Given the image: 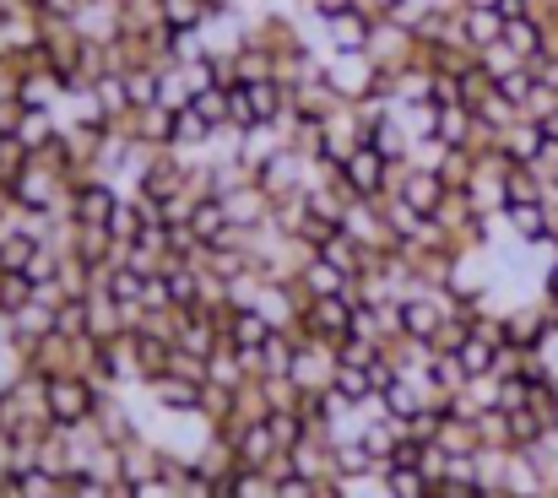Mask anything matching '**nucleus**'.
I'll return each mask as SVG.
<instances>
[{
	"label": "nucleus",
	"instance_id": "864d4df0",
	"mask_svg": "<svg viewBox=\"0 0 558 498\" xmlns=\"http://www.w3.org/2000/svg\"><path fill=\"white\" fill-rule=\"evenodd\" d=\"M315 498H348V488L331 477V483H315Z\"/></svg>",
	"mask_w": 558,
	"mask_h": 498
},
{
	"label": "nucleus",
	"instance_id": "1a4fd4ad",
	"mask_svg": "<svg viewBox=\"0 0 558 498\" xmlns=\"http://www.w3.org/2000/svg\"><path fill=\"white\" fill-rule=\"evenodd\" d=\"M222 439H233V456L244 472H271L282 461L277 439H271V423H244V428H217Z\"/></svg>",
	"mask_w": 558,
	"mask_h": 498
},
{
	"label": "nucleus",
	"instance_id": "9b49d317",
	"mask_svg": "<svg viewBox=\"0 0 558 498\" xmlns=\"http://www.w3.org/2000/svg\"><path fill=\"white\" fill-rule=\"evenodd\" d=\"M369 54L379 60V71H401L417 60V33H407L401 22L390 16H374V33H369Z\"/></svg>",
	"mask_w": 558,
	"mask_h": 498
},
{
	"label": "nucleus",
	"instance_id": "8fccbe9b",
	"mask_svg": "<svg viewBox=\"0 0 558 498\" xmlns=\"http://www.w3.org/2000/svg\"><path fill=\"white\" fill-rule=\"evenodd\" d=\"M271 498H315V483L288 472V477H277V483H271Z\"/></svg>",
	"mask_w": 558,
	"mask_h": 498
},
{
	"label": "nucleus",
	"instance_id": "4c0bfd02",
	"mask_svg": "<svg viewBox=\"0 0 558 498\" xmlns=\"http://www.w3.org/2000/svg\"><path fill=\"white\" fill-rule=\"evenodd\" d=\"M11 488H16V498H65V477H54L44 466H27V472L11 477Z\"/></svg>",
	"mask_w": 558,
	"mask_h": 498
},
{
	"label": "nucleus",
	"instance_id": "6ab92c4d",
	"mask_svg": "<svg viewBox=\"0 0 558 498\" xmlns=\"http://www.w3.org/2000/svg\"><path fill=\"white\" fill-rule=\"evenodd\" d=\"M499 494H505V498H543V494H548V472H543L526 450H510Z\"/></svg>",
	"mask_w": 558,
	"mask_h": 498
},
{
	"label": "nucleus",
	"instance_id": "ddd939ff",
	"mask_svg": "<svg viewBox=\"0 0 558 498\" xmlns=\"http://www.w3.org/2000/svg\"><path fill=\"white\" fill-rule=\"evenodd\" d=\"M11 93H16L22 109H49V114H60V104H65V76L49 71V65H38V71H22V76L11 82Z\"/></svg>",
	"mask_w": 558,
	"mask_h": 498
},
{
	"label": "nucleus",
	"instance_id": "c85d7f7f",
	"mask_svg": "<svg viewBox=\"0 0 558 498\" xmlns=\"http://www.w3.org/2000/svg\"><path fill=\"white\" fill-rule=\"evenodd\" d=\"M44 336H54V309H44V304H22V309L11 315V341H16L22 352H33Z\"/></svg>",
	"mask_w": 558,
	"mask_h": 498
},
{
	"label": "nucleus",
	"instance_id": "473e14b6",
	"mask_svg": "<svg viewBox=\"0 0 558 498\" xmlns=\"http://www.w3.org/2000/svg\"><path fill=\"white\" fill-rule=\"evenodd\" d=\"M456 357H461L466 379H488L494 363H499V341H488V336H466V341L456 347Z\"/></svg>",
	"mask_w": 558,
	"mask_h": 498
},
{
	"label": "nucleus",
	"instance_id": "2f4dec72",
	"mask_svg": "<svg viewBox=\"0 0 558 498\" xmlns=\"http://www.w3.org/2000/svg\"><path fill=\"white\" fill-rule=\"evenodd\" d=\"M211 0H158V16H163V27H174V33H201L206 22H211Z\"/></svg>",
	"mask_w": 558,
	"mask_h": 498
},
{
	"label": "nucleus",
	"instance_id": "7ed1b4c3",
	"mask_svg": "<svg viewBox=\"0 0 558 498\" xmlns=\"http://www.w3.org/2000/svg\"><path fill=\"white\" fill-rule=\"evenodd\" d=\"M337 347L331 341H310V336H299V357H293V368H288V379H293V390L299 396H326L331 385H337Z\"/></svg>",
	"mask_w": 558,
	"mask_h": 498
},
{
	"label": "nucleus",
	"instance_id": "dca6fc26",
	"mask_svg": "<svg viewBox=\"0 0 558 498\" xmlns=\"http://www.w3.org/2000/svg\"><path fill=\"white\" fill-rule=\"evenodd\" d=\"M548 320H543V304H515L505 309V347H521V352H543L548 347Z\"/></svg>",
	"mask_w": 558,
	"mask_h": 498
},
{
	"label": "nucleus",
	"instance_id": "bf43d9fd",
	"mask_svg": "<svg viewBox=\"0 0 558 498\" xmlns=\"http://www.w3.org/2000/svg\"><path fill=\"white\" fill-rule=\"evenodd\" d=\"M554 428H558V401H554Z\"/></svg>",
	"mask_w": 558,
	"mask_h": 498
},
{
	"label": "nucleus",
	"instance_id": "680f3d73",
	"mask_svg": "<svg viewBox=\"0 0 558 498\" xmlns=\"http://www.w3.org/2000/svg\"><path fill=\"white\" fill-rule=\"evenodd\" d=\"M532 5H537V0H532Z\"/></svg>",
	"mask_w": 558,
	"mask_h": 498
},
{
	"label": "nucleus",
	"instance_id": "58836bf2",
	"mask_svg": "<svg viewBox=\"0 0 558 498\" xmlns=\"http://www.w3.org/2000/svg\"><path fill=\"white\" fill-rule=\"evenodd\" d=\"M54 331L65 336V341H82V336L93 331V304H87V299H65V304L54 309Z\"/></svg>",
	"mask_w": 558,
	"mask_h": 498
},
{
	"label": "nucleus",
	"instance_id": "5701e85b",
	"mask_svg": "<svg viewBox=\"0 0 558 498\" xmlns=\"http://www.w3.org/2000/svg\"><path fill=\"white\" fill-rule=\"evenodd\" d=\"M288 466H293V477H310V483H331L337 477V466H331V445L326 439H304V445H293L288 450Z\"/></svg>",
	"mask_w": 558,
	"mask_h": 498
},
{
	"label": "nucleus",
	"instance_id": "4d7b16f0",
	"mask_svg": "<svg viewBox=\"0 0 558 498\" xmlns=\"http://www.w3.org/2000/svg\"><path fill=\"white\" fill-rule=\"evenodd\" d=\"M364 5H369V11H379V16H385V11H390L396 0H364Z\"/></svg>",
	"mask_w": 558,
	"mask_h": 498
},
{
	"label": "nucleus",
	"instance_id": "c756f323",
	"mask_svg": "<svg viewBox=\"0 0 558 498\" xmlns=\"http://www.w3.org/2000/svg\"><path fill=\"white\" fill-rule=\"evenodd\" d=\"M131 136L147 142V147H163V153H169V142H174V109H163V104L136 109V114H131Z\"/></svg>",
	"mask_w": 558,
	"mask_h": 498
},
{
	"label": "nucleus",
	"instance_id": "5fc2aeb1",
	"mask_svg": "<svg viewBox=\"0 0 558 498\" xmlns=\"http://www.w3.org/2000/svg\"><path fill=\"white\" fill-rule=\"evenodd\" d=\"M499 5H505V0H466L461 11H499Z\"/></svg>",
	"mask_w": 558,
	"mask_h": 498
},
{
	"label": "nucleus",
	"instance_id": "de8ad7c7",
	"mask_svg": "<svg viewBox=\"0 0 558 498\" xmlns=\"http://www.w3.org/2000/svg\"><path fill=\"white\" fill-rule=\"evenodd\" d=\"M521 406H532V379H499V412H521Z\"/></svg>",
	"mask_w": 558,
	"mask_h": 498
},
{
	"label": "nucleus",
	"instance_id": "a19ab883",
	"mask_svg": "<svg viewBox=\"0 0 558 498\" xmlns=\"http://www.w3.org/2000/svg\"><path fill=\"white\" fill-rule=\"evenodd\" d=\"M385 357V347L379 341H364V336H348V341H337V363L342 368H369Z\"/></svg>",
	"mask_w": 558,
	"mask_h": 498
},
{
	"label": "nucleus",
	"instance_id": "79ce46f5",
	"mask_svg": "<svg viewBox=\"0 0 558 498\" xmlns=\"http://www.w3.org/2000/svg\"><path fill=\"white\" fill-rule=\"evenodd\" d=\"M494 87H499V82L483 71V60H477L472 71H461V104H466V109H477L483 98H494Z\"/></svg>",
	"mask_w": 558,
	"mask_h": 498
},
{
	"label": "nucleus",
	"instance_id": "37998d69",
	"mask_svg": "<svg viewBox=\"0 0 558 498\" xmlns=\"http://www.w3.org/2000/svg\"><path fill=\"white\" fill-rule=\"evenodd\" d=\"M22 304H33V282L22 271H5L0 277V315H16Z\"/></svg>",
	"mask_w": 558,
	"mask_h": 498
},
{
	"label": "nucleus",
	"instance_id": "13d9d810",
	"mask_svg": "<svg viewBox=\"0 0 558 498\" xmlns=\"http://www.w3.org/2000/svg\"><path fill=\"white\" fill-rule=\"evenodd\" d=\"M0 434H5V396H0Z\"/></svg>",
	"mask_w": 558,
	"mask_h": 498
},
{
	"label": "nucleus",
	"instance_id": "4468645a",
	"mask_svg": "<svg viewBox=\"0 0 558 498\" xmlns=\"http://www.w3.org/2000/svg\"><path fill=\"white\" fill-rule=\"evenodd\" d=\"M142 396H147V406H158V412H201L206 385L180 379V374H158V379H147V385H142Z\"/></svg>",
	"mask_w": 558,
	"mask_h": 498
},
{
	"label": "nucleus",
	"instance_id": "7c9ffc66",
	"mask_svg": "<svg viewBox=\"0 0 558 498\" xmlns=\"http://www.w3.org/2000/svg\"><path fill=\"white\" fill-rule=\"evenodd\" d=\"M369 147L385 158V163H412V147H417V142H412V136H407V125L390 114V120H379V125L369 131Z\"/></svg>",
	"mask_w": 558,
	"mask_h": 498
},
{
	"label": "nucleus",
	"instance_id": "4be33fe9",
	"mask_svg": "<svg viewBox=\"0 0 558 498\" xmlns=\"http://www.w3.org/2000/svg\"><path fill=\"white\" fill-rule=\"evenodd\" d=\"M190 233L211 250V244H222V239H233V222H228V206L217 201V195H201L195 206H190Z\"/></svg>",
	"mask_w": 558,
	"mask_h": 498
},
{
	"label": "nucleus",
	"instance_id": "20e7f679",
	"mask_svg": "<svg viewBox=\"0 0 558 498\" xmlns=\"http://www.w3.org/2000/svg\"><path fill=\"white\" fill-rule=\"evenodd\" d=\"M120 201H125V190L114 184V179H82V184H71V206H65V217L71 222H82V228H109V217L120 211Z\"/></svg>",
	"mask_w": 558,
	"mask_h": 498
},
{
	"label": "nucleus",
	"instance_id": "3c124183",
	"mask_svg": "<svg viewBox=\"0 0 558 498\" xmlns=\"http://www.w3.org/2000/svg\"><path fill=\"white\" fill-rule=\"evenodd\" d=\"M131 498H180V483L158 477V483H142V488H131Z\"/></svg>",
	"mask_w": 558,
	"mask_h": 498
},
{
	"label": "nucleus",
	"instance_id": "cd10ccee",
	"mask_svg": "<svg viewBox=\"0 0 558 498\" xmlns=\"http://www.w3.org/2000/svg\"><path fill=\"white\" fill-rule=\"evenodd\" d=\"M104 293H109L120 309H142V299H147V271H136V266H104Z\"/></svg>",
	"mask_w": 558,
	"mask_h": 498
},
{
	"label": "nucleus",
	"instance_id": "a18cd8bd",
	"mask_svg": "<svg viewBox=\"0 0 558 498\" xmlns=\"http://www.w3.org/2000/svg\"><path fill=\"white\" fill-rule=\"evenodd\" d=\"M477 60H483V71H488L494 82H505L510 71H521V65H526V60H521V54H515L510 44H494V49H483Z\"/></svg>",
	"mask_w": 558,
	"mask_h": 498
},
{
	"label": "nucleus",
	"instance_id": "0eeeda50",
	"mask_svg": "<svg viewBox=\"0 0 558 498\" xmlns=\"http://www.w3.org/2000/svg\"><path fill=\"white\" fill-rule=\"evenodd\" d=\"M342 184H348V195L385 201V195H390V184H396V163H385L374 147H359V153L342 163Z\"/></svg>",
	"mask_w": 558,
	"mask_h": 498
},
{
	"label": "nucleus",
	"instance_id": "c03bdc74",
	"mask_svg": "<svg viewBox=\"0 0 558 498\" xmlns=\"http://www.w3.org/2000/svg\"><path fill=\"white\" fill-rule=\"evenodd\" d=\"M337 396H348L353 406H364L374 396V385H369V368H337V385H331Z\"/></svg>",
	"mask_w": 558,
	"mask_h": 498
},
{
	"label": "nucleus",
	"instance_id": "f704fd0d",
	"mask_svg": "<svg viewBox=\"0 0 558 498\" xmlns=\"http://www.w3.org/2000/svg\"><path fill=\"white\" fill-rule=\"evenodd\" d=\"M434 445H439L445 456H477V450H483V434H477L472 417H445V428H439Z\"/></svg>",
	"mask_w": 558,
	"mask_h": 498
},
{
	"label": "nucleus",
	"instance_id": "b1692460",
	"mask_svg": "<svg viewBox=\"0 0 558 498\" xmlns=\"http://www.w3.org/2000/svg\"><path fill=\"white\" fill-rule=\"evenodd\" d=\"M543 147H548V136H543V125H537V120H515V125L499 136V153H505L510 163H526V168L543 158Z\"/></svg>",
	"mask_w": 558,
	"mask_h": 498
},
{
	"label": "nucleus",
	"instance_id": "412c9836",
	"mask_svg": "<svg viewBox=\"0 0 558 498\" xmlns=\"http://www.w3.org/2000/svg\"><path fill=\"white\" fill-rule=\"evenodd\" d=\"M348 288H353V277H348V271H337L326 255H315V260L299 271V293H304L310 304H315V299H342Z\"/></svg>",
	"mask_w": 558,
	"mask_h": 498
},
{
	"label": "nucleus",
	"instance_id": "f257e3e1",
	"mask_svg": "<svg viewBox=\"0 0 558 498\" xmlns=\"http://www.w3.org/2000/svg\"><path fill=\"white\" fill-rule=\"evenodd\" d=\"M104 396H114V390L93 385L87 374H54L49 379V428H87L98 417Z\"/></svg>",
	"mask_w": 558,
	"mask_h": 498
},
{
	"label": "nucleus",
	"instance_id": "6e6552de",
	"mask_svg": "<svg viewBox=\"0 0 558 498\" xmlns=\"http://www.w3.org/2000/svg\"><path fill=\"white\" fill-rule=\"evenodd\" d=\"M222 206H228V222L239 228V233H255V228H266L271 222V211H277V201L260 190V179H244V184H233L228 195H217Z\"/></svg>",
	"mask_w": 558,
	"mask_h": 498
},
{
	"label": "nucleus",
	"instance_id": "f03ea898",
	"mask_svg": "<svg viewBox=\"0 0 558 498\" xmlns=\"http://www.w3.org/2000/svg\"><path fill=\"white\" fill-rule=\"evenodd\" d=\"M326 82H331V93L342 104H364V98H374L385 87V71H379V60H374L369 49H353V54L331 49L326 54Z\"/></svg>",
	"mask_w": 558,
	"mask_h": 498
},
{
	"label": "nucleus",
	"instance_id": "393cba45",
	"mask_svg": "<svg viewBox=\"0 0 558 498\" xmlns=\"http://www.w3.org/2000/svg\"><path fill=\"white\" fill-rule=\"evenodd\" d=\"M456 22H461V44H466L472 54L505 44V16H499V11H461Z\"/></svg>",
	"mask_w": 558,
	"mask_h": 498
},
{
	"label": "nucleus",
	"instance_id": "423d86ee",
	"mask_svg": "<svg viewBox=\"0 0 558 498\" xmlns=\"http://www.w3.org/2000/svg\"><path fill=\"white\" fill-rule=\"evenodd\" d=\"M390 195H401V201H407L417 217H434V211L445 206L450 184H445V173H434V168L396 163V184H390Z\"/></svg>",
	"mask_w": 558,
	"mask_h": 498
},
{
	"label": "nucleus",
	"instance_id": "c9c22d12",
	"mask_svg": "<svg viewBox=\"0 0 558 498\" xmlns=\"http://www.w3.org/2000/svg\"><path fill=\"white\" fill-rule=\"evenodd\" d=\"M211 131H222V125H233V87H206V93H195V104H190Z\"/></svg>",
	"mask_w": 558,
	"mask_h": 498
},
{
	"label": "nucleus",
	"instance_id": "bb28decb",
	"mask_svg": "<svg viewBox=\"0 0 558 498\" xmlns=\"http://www.w3.org/2000/svg\"><path fill=\"white\" fill-rule=\"evenodd\" d=\"M505 44L521 54V60H537V54H548V22L532 11V16H515V22H505Z\"/></svg>",
	"mask_w": 558,
	"mask_h": 498
},
{
	"label": "nucleus",
	"instance_id": "f3484780",
	"mask_svg": "<svg viewBox=\"0 0 558 498\" xmlns=\"http://www.w3.org/2000/svg\"><path fill=\"white\" fill-rule=\"evenodd\" d=\"M93 104L104 109L109 125H131L136 104H131V82H125V71H104V76H93Z\"/></svg>",
	"mask_w": 558,
	"mask_h": 498
},
{
	"label": "nucleus",
	"instance_id": "603ef678",
	"mask_svg": "<svg viewBox=\"0 0 558 498\" xmlns=\"http://www.w3.org/2000/svg\"><path fill=\"white\" fill-rule=\"evenodd\" d=\"M537 293H548V299H558V255L548 260V266H543V288H537Z\"/></svg>",
	"mask_w": 558,
	"mask_h": 498
},
{
	"label": "nucleus",
	"instance_id": "a878e982",
	"mask_svg": "<svg viewBox=\"0 0 558 498\" xmlns=\"http://www.w3.org/2000/svg\"><path fill=\"white\" fill-rule=\"evenodd\" d=\"M54 136H60V114H49V109H22V120H16V131H11V142L27 147L33 158H38Z\"/></svg>",
	"mask_w": 558,
	"mask_h": 498
},
{
	"label": "nucleus",
	"instance_id": "9d476101",
	"mask_svg": "<svg viewBox=\"0 0 558 498\" xmlns=\"http://www.w3.org/2000/svg\"><path fill=\"white\" fill-rule=\"evenodd\" d=\"M374 16L364 0L353 5V11H342V16H331V22H320V49L331 54V49H342V54H353V49H369V33H374Z\"/></svg>",
	"mask_w": 558,
	"mask_h": 498
},
{
	"label": "nucleus",
	"instance_id": "052dcab7",
	"mask_svg": "<svg viewBox=\"0 0 558 498\" xmlns=\"http://www.w3.org/2000/svg\"><path fill=\"white\" fill-rule=\"evenodd\" d=\"M0 147H5V131H0Z\"/></svg>",
	"mask_w": 558,
	"mask_h": 498
},
{
	"label": "nucleus",
	"instance_id": "aec40b11",
	"mask_svg": "<svg viewBox=\"0 0 558 498\" xmlns=\"http://www.w3.org/2000/svg\"><path fill=\"white\" fill-rule=\"evenodd\" d=\"M271 320L260 315V309H222V336L239 347V352H260L266 341H271Z\"/></svg>",
	"mask_w": 558,
	"mask_h": 498
},
{
	"label": "nucleus",
	"instance_id": "72a5a7b5",
	"mask_svg": "<svg viewBox=\"0 0 558 498\" xmlns=\"http://www.w3.org/2000/svg\"><path fill=\"white\" fill-rule=\"evenodd\" d=\"M554 428V417L548 412H537V406H521V412H510V450H532V445H543V434Z\"/></svg>",
	"mask_w": 558,
	"mask_h": 498
},
{
	"label": "nucleus",
	"instance_id": "49530a36",
	"mask_svg": "<svg viewBox=\"0 0 558 498\" xmlns=\"http://www.w3.org/2000/svg\"><path fill=\"white\" fill-rule=\"evenodd\" d=\"M385 16H390V22H401L407 33H417V27H423V22L434 16V0H396V5H390Z\"/></svg>",
	"mask_w": 558,
	"mask_h": 498
},
{
	"label": "nucleus",
	"instance_id": "2eb2a0df",
	"mask_svg": "<svg viewBox=\"0 0 558 498\" xmlns=\"http://www.w3.org/2000/svg\"><path fill=\"white\" fill-rule=\"evenodd\" d=\"M505 233L510 239H521V244H548L554 239V211H548V201H521V206H505Z\"/></svg>",
	"mask_w": 558,
	"mask_h": 498
},
{
	"label": "nucleus",
	"instance_id": "ea45409f",
	"mask_svg": "<svg viewBox=\"0 0 558 498\" xmlns=\"http://www.w3.org/2000/svg\"><path fill=\"white\" fill-rule=\"evenodd\" d=\"M379 477H385L390 498H428V494H434V483H428L417 466H385Z\"/></svg>",
	"mask_w": 558,
	"mask_h": 498
},
{
	"label": "nucleus",
	"instance_id": "09e8293b",
	"mask_svg": "<svg viewBox=\"0 0 558 498\" xmlns=\"http://www.w3.org/2000/svg\"><path fill=\"white\" fill-rule=\"evenodd\" d=\"M27 5H33L44 22H71V16L82 11V0H27Z\"/></svg>",
	"mask_w": 558,
	"mask_h": 498
},
{
	"label": "nucleus",
	"instance_id": "a211bd4d",
	"mask_svg": "<svg viewBox=\"0 0 558 498\" xmlns=\"http://www.w3.org/2000/svg\"><path fill=\"white\" fill-rule=\"evenodd\" d=\"M277 153H288V131H282V125H250V131H244V147H239V168L255 179Z\"/></svg>",
	"mask_w": 558,
	"mask_h": 498
},
{
	"label": "nucleus",
	"instance_id": "6e6d98bb",
	"mask_svg": "<svg viewBox=\"0 0 558 498\" xmlns=\"http://www.w3.org/2000/svg\"><path fill=\"white\" fill-rule=\"evenodd\" d=\"M466 0H434V11H461Z\"/></svg>",
	"mask_w": 558,
	"mask_h": 498
},
{
	"label": "nucleus",
	"instance_id": "39448f33",
	"mask_svg": "<svg viewBox=\"0 0 558 498\" xmlns=\"http://www.w3.org/2000/svg\"><path fill=\"white\" fill-rule=\"evenodd\" d=\"M342 233H348V239H359V244L374 250V255L401 250V244H396V233H390V222H385V201H364V195H353V201L342 206Z\"/></svg>",
	"mask_w": 558,
	"mask_h": 498
},
{
	"label": "nucleus",
	"instance_id": "e433bc0d",
	"mask_svg": "<svg viewBox=\"0 0 558 498\" xmlns=\"http://www.w3.org/2000/svg\"><path fill=\"white\" fill-rule=\"evenodd\" d=\"M505 190H510V206H521V201H548V179L537 173V168H526V163H515L510 173H505Z\"/></svg>",
	"mask_w": 558,
	"mask_h": 498
},
{
	"label": "nucleus",
	"instance_id": "f8f14e48",
	"mask_svg": "<svg viewBox=\"0 0 558 498\" xmlns=\"http://www.w3.org/2000/svg\"><path fill=\"white\" fill-rule=\"evenodd\" d=\"M71 27L87 44H120L125 38V5L120 0H82V11L71 16Z\"/></svg>",
	"mask_w": 558,
	"mask_h": 498
}]
</instances>
